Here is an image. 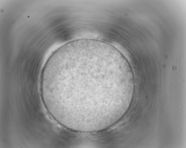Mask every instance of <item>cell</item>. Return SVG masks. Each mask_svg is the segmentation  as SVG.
Here are the masks:
<instances>
[{
    "label": "cell",
    "instance_id": "obj_1",
    "mask_svg": "<svg viewBox=\"0 0 186 148\" xmlns=\"http://www.w3.org/2000/svg\"><path fill=\"white\" fill-rule=\"evenodd\" d=\"M133 76L128 61L112 46L75 40L46 62L41 76L43 101L52 116L68 127L100 124L122 107Z\"/></svg>",
    "mask_w": 186,
    "mask_h": 148
}]
</instances>
